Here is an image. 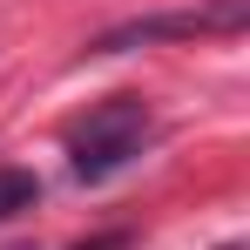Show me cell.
I'll return each instance as SVG.
<instances>
[{"instance_id": "6da1fadb", "label": "cell", "mask_w": 250, "mask_h": 250, "mask_svg": "<svg viewBox=\"0 0 250 250\" xmlns=\"http://www.w3.org/2000/svg\"><path fill=\"white\" fill-rule=\"evenodd\" d=\"M149 108L135 102V95H115V102H102V108H88L82 122L68 128V156H75V176L82 183H102V176H115L142 156V142H149Z\"/></svg>"}, {"instance_id": "7a4b0ae2", "label": "cell", "mask_w": 250, "mask_h": 250, "mask_svg": "<svg viewBox=\"0 0 250 250\" xmlns=\"http://www.w3.org/2000/svg\"><path fill=\"white\" fill-rule=\"evenodd\" d=\"M230 21H244V7H223V14H169V21H135V27L102 34V41H95V54H122V47L163 41V34H203V27H230Z\"/></svg>"}, {"instance_id": "3957f363", "label": "cell", "mask_w": 250, "mask_h": 250, "mask_svg": "<svg viewBox=\"0 0 250 250\" xmlns=\"http://www.w3.org/2000/svg\"><path fill=\"white\" fill-rule=\"evenodd\" d=\"M34 196H41L34 169H0V223L21 216V209H34Z\"/></svg>"}]
</instances>
